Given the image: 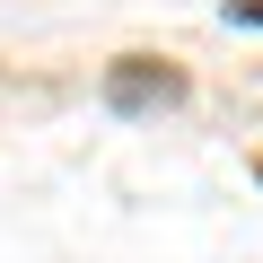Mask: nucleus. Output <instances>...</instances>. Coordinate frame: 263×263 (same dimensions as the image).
I'll return each instance as SVG.
<instances>
[{"label": "nucleus", "instance_id": "f257e3e1", "mask_svg": "<svg viewBox=\"0 0 263 263\" xmlns=\"http://www.w3.org/2000/svg\"><path fill=\"white\" fill-rule=\"evenodd\" d=\"M105 105L114 114H158V105H184V70L158 62V53H123L105 70Z\"/></svg>", "mask_w": 263, "mask_h": 263}, {"label": "nucleus", "instance_id": "f03ea898", "mask_svg": "<svg viewBox=\"0 0 263 263\" xmlns=\"http://www.w3.org/2000/svg\"><path fill=\"white\" fill-rule=\"evenodd\" d=\"M228 18L237 27H263V0H228Z\"/></svg>", "mask_w": 263, "mask_h": 263}]
</instances>
